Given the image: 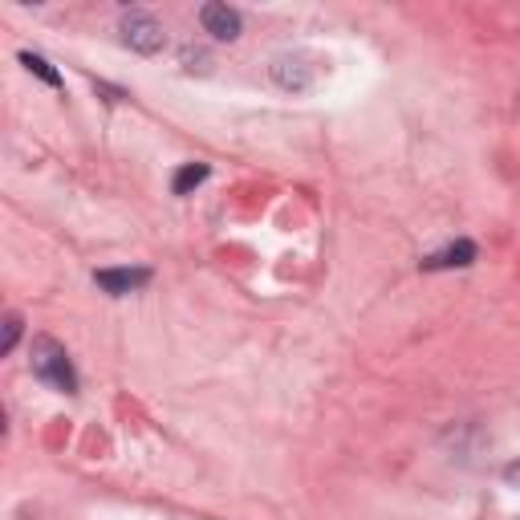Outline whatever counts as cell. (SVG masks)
<instances>
[{"label":"cell","instance_id":"1","mask_svg":"<svg viewBox=\"0 0 520 520\" xmlns=\"http://www.w3.org/2000/svg\"><path fill=\"white\" fill-rule=\"evenodd\" d=\"M33 374L45 382V386H53V390H61V395H74L78 390V374H74V362H70V354H65V346L57 342V338H49V334H37L33 338Z\"/></svg>","mask_w":520,"mask_h":520},{"label":"cell","instance_id":"2","mask_svg":"<svg viewBox=\"0 0 520 520\" xmlns=\"http://www.w3.org/2000/svg\"><path fill=\"white\" fill-rule=\"evenodd\" d=\"M122 41L135 49V53H159L163 49V25L151 13L135 9V13L122 17Z\"/></svg>","mask_w":520,"mask_h":520},{"label":"cell","instance_id":"3","mask_svg":"<svg viewBox=\"0 0 520 520\" xmlns=\"http://www.w3.org/2000/svg\"><path fill=\"white\" fill-rule=\"evenodd\" d=\"M200 25H204V33H212L216 41H236V37H240V13L228 9V5H220V0H212V5L200 9Z\"/></svg>","mask_w":520,"mask_h":520},{"label":"cell","instance_id":"4","mask_svg":"<svg viewBox=\"0 0 520 520\" xmlns=\"http://www.w3.org/2000/svg\"><path fill=\"white\" fill-rule=\"evenodd\" d=\"M94 281H98V289L122 297V293L143 289L151 281V269H102V273H94Z\"/></svg>","mask_w":520,"mask_h":520},{"label":"cell","instance_id":"5","mask_svg":"<svg viewBox=\"0 0 520 520\" xmlns=\"http://www.w3.org/2000/svg\"><path fill=\"white\" fill-rule=\"evenodd\" d=\"M476 260V244L472 240H455V244H447L443 252H435V256H427L423 260V269H468Z\"/></svg>","mask_w":520,"mask_h":520},{"label":"cell","instance_id":"6","mask_svg":"<svg viewBox=\"0 0 520 520\" xmlns=\"http://www.w3.org/2000/svg\"><path fill=\"white\" fill-rule=\"evenodd\" d=\"M273 78L285 90H305L313 82V70H305V57H277L273 61Z\"/></svg>","mask_w":520,"mask_h":520},{"label":"cell","instance_id":"7","mask_svg":"<svg viewBox=\"0 0 520 520\" xmlns=\"http://www.w3.org/2000/svg\"><path fill=\"white\" fill-rule=\"evenodd\" d=\"M204 179H208V167H204V163H187V167L175 171V183H171V187H175V195H187V191L200 187Z\"/></svg>","mask_w":520,"mask_h":520},{"label":"cell","instance_id":"8","mask_svg":"<svg viewBox=\"0 0 520 520\" xmlns=\"http://www.w3.org/2000/svg\"><path fill=\"white\" fill-rule=\"evenodd\" d=\"M21 65H25L29 74H37V78H41L45 86H61V74L53 70V65H49V61H45L41 53H21Z\"/></svg>","mask_w":520,"mask_h":520},{"label":"cell","instance_id":"9","mask_svg":"<svg viewBox=\"0 0 520 520\" xmlns=\"http://www.w3.org/2000/svg\"><path fill=\"white\" fill-rule=\"evenodd\" d=\"M17 338H21V317L9 313V317H5V338H0V354H9V350L17 346Z\"/></svg>","mask_w":520,"mask_h":520}]
</instances>
